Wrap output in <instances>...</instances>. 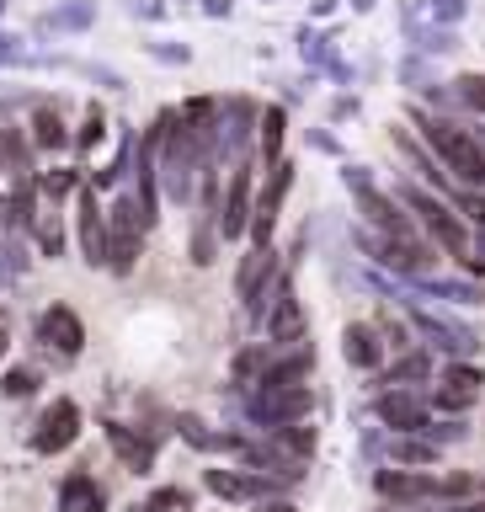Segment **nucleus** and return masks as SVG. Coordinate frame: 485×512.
<instances>
[{
    "mask_svg": "<svg viewBox=\"0 0 485 512\" xmlns=\"http://www.w3.org/2000/svg\"><path fill=\"white\" fill-rule=\"evenodd\" d=\"M278 278H283V272H278V251H272V246H251L246 262H240V272H235V294L246 299V310H251V304L262 299Z\"/></svg>",
    "mask_w": 485,
    "mask_h": 512,
    "instance_id": "ddd939ff",
    "label": "nucleus"
},
{
    "mask_svg": "<svg viewBox=\"0 0 485 512\" xmlns=\"http://www.w3.org/2000/svg\"><path fill=\"white\" fill-rule=\"evenodd\" d=\"M464 432H470V427H464V422H427V427H422V438L443 448V443H454V438H464Z\"/></svg>",
    "mask_w": 485,
    "mask_h": 512,
    "instance_id": "7c9ffc66",
    "label": "nucleus"
},
{
    "mask_svg": "<svg viewBox=\"0 0 485 512\" xmlns=\"http://www.w3.org/2000/svg\"><path fill=\"white\" fill-rule=\"evenodd\" d=\"M0 390H6L11 400H27L32 390H38V368H6V379H0Z\"/></svg>",
    "mask_w": 485,
    "mask_h": 512,
    "instance_id": "c85d7f7f",
    "label": "nucleus"
},
{
    "mask_svg": "<svg viewBox=\"0 0 485 512\" xmlns=\"http://www.w3.org/2000/svg\"><path fill=\"white\" fill-rule=\"evenodd\" d=\"M0 155H6V166L16 176H27V150H22V134H16V128H0Z\"/></svg>",
    "mask_w": 485,
    "mask_h": 512,
    "instance_id": "c756f323",
    "label": "nucleus"
},
{
    "mask_svg": "<svg viewBox=\"0 0 485 512\" xmlns=\"http://www.w3.org/2000/svg\"><path fill=\"white\" fill-rule=\"evenodd\" d=\"M32 139H38L43 150H59V144H70V134H64V123H59V112H48V107L32 112Z\"/></svg>",
    "mask_w": 485,
    "mask_h": 512,
    "instance_id": "393cba45",
    "label": "nucleus"
},
{
    "mask_svg": "<svg viewBox=\"0 0 485 512\" xmlns=\"http://www.w3.org/2000/svg\"><path fill=\"white\" fill-rule=\"evenodd\" d=\"M176 427H182V438H187L192 448H208V454H219V448H230V454H235V432H208V427L198 422V416H182Z\"/></svg>",
    "mask_w": 485,
    "mask_h": 512,
    "instance_id": "5701e85b",
    "label": "nucleus"
},
{
    "mask_svg": "<svg viewBox=\"0 0 485 512\" xmlns=\"http://www.w3.org/2000/svg\"><path fill=\"white\" fill-rule=\"evenodd\" d=\"M256 123H262V160H267V166H278V160H288V155H283V128H288V112H283V107H267Z\"/></svg>",
    "mask_w": 485,
    "mask_h": 512,
    "instance_id": "4be33fe9",
    "label": "nucleus"
},
{
    "mask_svg": "<svg viewBox=\"0 0 485 512\" xmlns=\"http://www.w3.org/2000/svg\"><path fill=\"white\" fill-rule=\"evenodd\" d=\"M459 512H485V502H475V507H459Z\"/></svg>",
    "mask_w": 485,
    "mask_h": 512,
    "instance_id": "58836bf2",
    "label": "nucleus"
},
{
    "mask_svg": "<svg viewBox=\"0 0 485 512\" xmlns=\"http://www.w3.org/2000/svg\"><path fill=\"white\" fill-rule=\"evenodd\" d=\"M0 358H6V331H0Z\"/></svg>",
    "mask_w": 485,
    "mask_h": 512,
    "instance_id": "ea45409f",
    "label": "nucleus"
},
{
    "mask_svg": "<svg viewBox=\"0 0 485 512\" xmlns=\"http://www.w3.org/2000/svg\"><path fill=\"white\" fill-rule=\"evenodd\" d=\"M256 512H299V507L283 502V496H267V502H256Z\"/></svg>",
    "mask_w": 485,
    "mask_h": 512,
    "instance_id": "f704fd0d",
    "label": "nucleus"
},
{
    "mask_svg": "<svg viewBox=\"0 0 485 512\" xmlns=\"http://www.w3.org/2000/svg\"><path fill=\"white\" fill-rule=\"evenodd\" d=\"M75 438H80V406H75L70 395H59L54 406L43 411L38 432H32V448H38V454H64Z\"/></svg>",
    "mask_w": 485,
    "mask_h": 512,
    "instance_id": "6e6552de",
    "label": "nucleus"
},
{
    "mask_svg": "<svg viewBox=\"0 0 485 512\" xmlns=\"http://www.w3.org/2000/svg\"><path fill=\"white\" fill-rule=\"evenodd\" d=\"M454 214H459V219H470V224H480V230H485V192H475V187H459V192H454Z\"/></svg>",
    "mask_w": 485,
    "mask_h": 512,
    "instance_id": "cd10ccee",
    "label": "nucleus"
},
{
    "mask_svg": "<svg viewBox=\"0 0 485 512\" xmlns=\"http://www.w3.org/2000/svg\"><path fill=\"white\" fill-rule=\"evenodd\" d=\"M267 336L278 347H304V310H299V299H294V288H283V299H278V310H272V320H267Z\"/></svg>",
    "mask_w": 485,
    "mask_h": 512,
    "instance_id": "a211bd4d",
    "label": "nucleus"
},
{
    "mask_svg": "<svg viewBox=\"0 0 485 512\" xmlns=\"http://www.w3.org/2000/svg\"><path fill=\"white\" fill-rule=\"evenodd\" d=\"M251 214H256V203H251V166H235L230 187H224V208H219V235L240 240L251 230Z\"/></svg>",
    "mask_w": 485,
    "mask_h": 512,
    "instance_id": "9d476101",
    "label": "nucleus"
},
{
    "mask_svg": "<svg viewBox=\"0 0 485 512\" xmlns=\"http://www.w3.org/2000/svg\"><path fill=\"white\" fill-rule=\"evenodd\" d=\"M400 203H406V214L422 224V235H427L438 251H448L454 262H464V256H470V224L454 214V203H448V198H438L432 187L406 182V187H400Z\"/></svg>",
    "mask_w": 485,
    "mask_h": 512,
    "instance_id": "f257e3e1",
    "label": "nucleus"
},
{
    "mask_svg": "<svg viewBox=\"0 0 485 512\" xmlns=\"http://www.w3.org/2000/svg\"><path fill=\"white\" fill-rule=\"evenodd\" d=\"M480 150H485V134H480Z\"/></svg>",
    "mask_w": 485,
    "mask_h": 512,
    "instance_id": "a19ab883",
    "label": "nucleus"
},
{
    "mask_svg": "<svg viewBox=\"0 0 485 512\" xmlns=\"http://www.w3.org/2000/svg\"><path fill=\"white\" fill-rule=\"evenodd\" d=\"M80 251L91 267H107V214L96 203V187H80Z\"/></svg>",
    "mask_w": 485,
    "mask_h": 512,
    "instance_id": "4468645a",
    "label": "nucleus"
},
{
    "mask_svg": "<svg viewBox=\"0 0 485 512\" xmlns=\"http://www.w3.org/2000/svg\"><path fill=\"white\" fill-rule=\"evenodd\" d=\"M310 406H315V395L304 390V384H288V390H251V395H246V416H251L262 432H278V427L304 422V416H310Z\"/></svg>",
    "mask_w": 485,
    "mask_h": 512,
    "instance_id": "39448f33",
    "label": "nucleus"
},
{
    "mask_svg": "<svg viewBox=\"0 0 485 512\" xmlns=\"http://www.w3.org/2000/svg\"><path fill=\"white\" fill-rule=\"evenodd\" d=\"M459 102H470L475 112H485V75H459Z\"/></svg>",
    "mask_w": 485,
    "mask_h": 512,
    "instance_id": "2f4dec72",
    "label": "nucleus"
},
{
    "mask_svg": "<svg viewBox=\"0 0 485 512\" xmlns=\"http://www.w3.org/2000/svg\"><path fill=\"white\" fill-rule=\"evenodd\" d=\"M400 304H406V315H411V331L427 336V347L448 352V358H464V363H470L475 352H480V336H475L470 326H459V320L427 310V304H416V299H400Z\"/></svg>",
    "mask_w": 485,
    "mask_h": 512,
    "instance_id": "20e7f679",
    "label": "nucleus"
},
{
    "mask_svg": "<svg viewBox=\"0 0 485 512\" xmlns=\"http://www.w3.org/2000/svg\"><path fill=\"white\" fill-rule=\"evenodd\" d=\"M102 507H107V496L91 475H70L59 486V512H102Z\"/></svg>",
    "mask_w": 485,
    "mask_h": 512,
    "instance_id": "6ab92c4d",
    "label": "nucleus"
},
{
    "mask_svg": "<svg viewBox=\"0 0 485 512\" xmlns=\"http://www.w3.org/2000/svg\"><path fill=\"white\" fill-rule=\"evenodd\" d=\"M470 256H480V262H485V230H480V251H470Z\"/></svg>",
    "mask_w": 485,
    "mask_h": 512,
    "instance_id": "4c0bfd02",
    "label": "nucleus"
},
{
    "mask_svg": "<svg viewBox=\"0 0 485 512\" xmlns=\"http://www.w3.org/2000/svg\"><path fill=\"white\" fill-rule=\"evenodd\" d=\"M102 134H107V118L91 107V112H86V128H80V139H75V144H80V150H91V144L102 139Z\"/></svg>",
    "mask_w": 485,
    "mask_h": 512,
    "instance_id": "473e14b6",
    "label": "nucleus"
},
{
    "mask_svg": "<svg viewBox=\"0 0 485 512\" xmlns=\"http://www.w3.org/2000/svg\"><path fill=\"white\" fill-rule=\"evenodd\" d=\"M374 496H384V502H406V507H416V502H443V480L438 475H422V470H379L374 475Z\"/></svg>",
    "mask_w": 485,
    "mask_h": 512,
    "instance_id": "423d86ee",
    "label": "nucleus"
},
{
    "mask_svg": "<svg viewBox=\"0 0 485 512\" xmlns=\"http://www.w3.org/2000/svg\"><path fill=\"white\" fill-rule=\"evenodd\" d=\"M432 400H438L443 411H470L475 400H480V390H475V384H454V379H438V390H432Z\"/></svg>",
    "mask_w": 485,
    "mask_h": 512,
    "instance_id": "a878e982",
    "label": "nucleus"
},
{
    "mask_svg": "<svg viewBox=\"0 0 485 512\" xmlns=\"http://www.w3.org/2000/svg\"><path fill=\"white\" fill-rule=\"evenodd\" d=\"M416 128H422V139L448 160V171H454L459 187L485 192V150H480V139L459 134V128L448 123V118H427V112H416Z\"/></svg>",
    "mask_w": 485,
    "mask_h": 512,
    "instance_id": "f03ea898",
    "label": "nucleus"
},
{
    "mask_svg": "<svg viewBox=\"0 0 485 512\" xmlns=\"http://www.w3.org/2000/svg\"><path fill=\"white\" fill-rule=\"evenodd\" d=\"M203 486L219 496V502H267L278 480H262L256 470H203Z\"/></svg>",
    "mask_w": 485,
    "mask_h": 512,
    "instance_id": "f8f14e48",
    "label": "nucleus"
},
{
    "mask_svg": "<svg viewBox=\"0 0 485 512\" xmlns=\"http://www.w3.org/2000/svg\"><path fill=\"white\" fill-rule=\"evenodd\" d=\"M38 342H48L54 352H64V358H75V352L86 347V326H80V315L70 304H48L38 315Z\"/></svg>",
    "mask_w": 485,
    "mask_h": 512,
    "instance_id": "9b49d317",
    "label": "nucleus"
},
{
    "mask_svg": "<svg viewBox=\"0 0 485 512\" xmlns=\"http://www.w3.org/2000/svg\"><path fill=\"white\" fill-rule=\"evenodd\" d=\"M416 288L432 299H448V304H485V288L464 283V278H416Z\"/></svg>",
    "mask_w": 485,
    "mask_h": 512,
    "instance_id": "412c9836",
    "label": "nucleus"
},
{
    "mask_svg": "<svg viewBox=\"0 0 485 512\" xmlns=\"http://www.w3.org/2000/svg\"><path fill=\"white\" fill-rule=\"evenodd\" d=\"M272 443L283 448V454H294V459H310L315 454V427H304V422H294V427H278V432H267Z\"/></svg>",
    "mask_w": 485,
    "mask_h": 512,
    "instance_id": "b1692460",
    "label": "nucleus"
},
{
    "mask_svg": "<svg viewBox=\"0 0 485 512\" xmlns=\"http://www.w3.org/2000/svg\"><path fill=\"white\" fill-rule=\"evenodd\" d=\"M107 443H112V454H118L134 475H144V470L155 464V443H150V438H134L123 422H107Z\"/></svg>",
    "mask_w": 485,
    "mask_h": 512,
    "instance_id": "dca6fc26",
    "label": "nucleus"
},
{
    "mask_svg": "<svg viewBox=\"0 0 485 512\" xmlns=\"http://www.w3.org/2000/svg\"><path fill=\"white\" fill-rule=\"evenodd\" d=\"M288 187H294V166L278 160V166H267V187L256 192V214H251V246H267L272 230H278V208L288 198Z\"/></svg>",
    "mask_w": 485,
    "mask_h": 512,
    "instance_id": "0eeeda50",
    "label": "nucleus"
},
{
    "mask_svg": "<svg viewBox=\"0 0 485 512\" xmlns=\"http://www.w3.org/2000/svg\"><path fill=\"white\" fill-rule=\"evenodd\" d=\"M32 235H38L43 256H59V251H64V224H59L54 208H48V214H38V224H32Z\"/></svg>",
    "mask_w": 485,
    "mask_h": 512,
    "instance_id": "bb28decb",
    "label": "nucleus"
},
{
    "mask_svg": "<svg viewBox=\"0 0 485 512\" xmlns=\"http://www.w3.org/2000/svg\"><path fill=\"white\" fill-rule=\"evenodd\" d=\"M208 11H214V16H224V11H230V0H208Z\"/></svg>",
    "mask_w": 485,
    "mask_h": 512,
    "instance_id": "e433bc0d",
    "label": "nucleus"
},
{
    "mask_svg": "<svg viewBox=\"0 0 485 512\" xmlns=\"http://www.w3.org/2000/svg\"><path fill=\"white\" fill-rule=\"evenodd\" d=\"M43 192H48V198H64V192H70L75 187V171H54V176H43V182H38Z\"/></svg>",
    "mask_w": 485,
    "mask_h": 512,
    "instance_id": "72a5a7b5",
    "label": "nucleus"
},
{
    "mask_svg": "<svg viewBox=\"0 0 485 512\" xmlns=\"http://www.w3.org/2000/svg\"><path fill=\"white\" fill-rule=\"evenodd\" d=\"M438 16H464V0H443V6H438Z\"/></svg>",
    "mask_w": 485,
    "mask_h": 512,
    "instance_id": "c9c22d12",
    "label": "nucleus"
},
{
    "mask_svg": "<svg viewBox=\"0 0 485 512\" xmlns=\"http://www.w3.org/2000/svg\"><path fill=\"white\" fill-rule=\"evenodd\" d=\"M342 358L352 368H363V374H374V368L384 363V336L379 326H368V320H347V331H342Z\"/></svg>",
    "mask_w": 485,
    "mask_h": 512,
    "instance_id": "2eb2a0df",
    "label": "nucleus"
},
{
    "mask_svg": "<svg viewBox=\"0 0 485 512\" xmlns=\"http://www.w3.org/2000/svg\"><path fill=\"white\" fill-rule=\"evenodd\" d=\"M374 416L395 432V438H406V432H422V427L432 422L416 390H379V395H374Z\"/></svg>",
    "mask_w": 485,
    "mask_h": 512,
    "instance_id": "1a4fd4ad",
    "label": "nucleus"
},
{
    "mask_svg": "<svg viewBox=\"0 0 485 512\" xmlns=\"http://www.w3.org/2000/svg\"><path fill=\"white\" fill-rule=\"evenodd\" d=\"M144 208L139 198H118L112 203V214H107V267L118 272V278H128L139 262V240H144Z\"/></svg>",
    "mask_w": 485,
    "mask_h": 512,
    "instance_id": "7ed1b4c3",
    "label": "nucleus"
},
{
    "mask_svg": "<svg viewBox=\"0 0 485 512\" xmlns=\"http://www.w3.org/2000/svg\"><path fill=\"white\" fill-rule=\"evenodd\" d=\"M427 374H432V352L411 347V352H400L395 368H384V374H379V390H416Z\"/></svg>",
    "mask_w": 485,
    "mask_h": 512,
    "instance_id": "f3484780",
    "label": "nucleus"
},
{
    "mask_svg": "<svg viewBox=\"0 0 485 512\" xmlns=\"http://www.w3.org/2000/svg\"><path fill=\"white\" fill-rule=\"evenodd\" d=\"M390 459L400 464V470H416V464H438V459H443V448H438V443H427L422 432H406V438H395V443H390Z\"/></svg>",
    "mask_w": 485,
    "mask_h": 512,
    "instance_id": "aec40b11",
    "label": "nucleus"
}]
</instances>
